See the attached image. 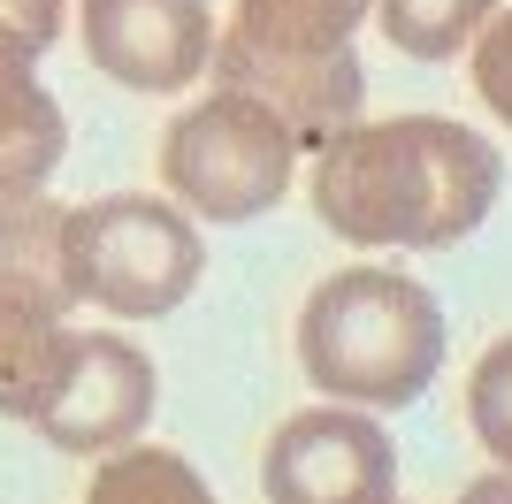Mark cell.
Returning <instances> with one entry per match:
<instances>
[{"mask_svg":"<svg viewBox=\"0 0 512 504\" xmlns=\"http://www.w3.org/2000/svg\"><path fill=\"white\" fill-rule=\"evenodd\" d=\"M505 161L482 130L444 123V115H390V123H352L314 153L306 199L337 245H406L444 252L482 230L497 207Z\"/></svg>","mask_w":512,"mask_h":504,"instance_id":"6da1fadb","label":"cell"},{"mask_svg":"<svg viewBox=\"0 0 512 504\" xmlns=\"http://www.w3.org/2000/svg\"><path fill=\"white\" fill-rule=\"evenodd\" d=\"M299 367L344 405H413L444 367V314L398 268H337L299 314Z\"/></svg>","mask_w":512,"mask_h":504,"instance_id":"7a4b0ae2","label":"cell"},{"mask_svg":"<svg viewBox=\"0 0 512 504\" xmlns=\"http://www.w3.org/2000/svg\"><path fill=\"white\" fill-rule=\"evenodd\" d=\"M62 252H69V291L77 306H107L123 321H161L199 291L207 275V245L169 199L153 191H107L69 207L62 222Z\"/></svg>","mask_w":512,"mask_h":504,"instance_id":"3957f363","label":"cell"},{"mask_svg":"<svg viewBox=\"0 0 512 504\" xmlns=\"http://www.w3.org/2000/svg\"><path fill=\"white\" fill-rule=\"evenodd\" d=\"M69 207L46 191H16L0 199V420L39 413L46 382L69 352V252H62Z\"/></svg>","mask_w":512,"mask_h":504,"instance_id":"277c9868","label":"cell"},{"mask_svg":"<svg viewBox=\"0 0 512 504\" xmlns=\"http://www.w3.org/2000/svg\"><path fill=\"white\" fill-rule=\"evenodd\" d=\"M299 176V138L253 100L214 84L207 100H192L161 138V184L207 222H253L291 191Z\"/></svg>","mask_w":512,"mask_h":504,"instance_id":"5b68a950","label":"cell"},{"mask_svg":"<svg viewBox=\"0 0 512 504\" xmlns=\"http://www.w3.org/2000/svg\"><path fill=\"white\" fill-rule=\"evenodd\" d=\"M153 398H161V382H153V359L130 344V336H107V329H77L69 336L62 367L46 382L39 428L54 451H77V459H107V451H123L138 443V428L153 420Z\"/></svg>","mask_w":512,"mask_h":504,"instance_id":"8992f818","label":"cell"},{"mask_svg":"<svg viewBox=\"0 0 512 504\" xmlns=\"http://www.w3.org/2000/svg\"><path fill=\"white\" fill-rule=\"evenodd\" d=\"M390 482H398V451L352 405L291 413L260 451V497L268 504H390Z\"/></svg>","mask_w":512,"mask_h":504,"instance_id":"52a82bcc","label":"cell"},{"mask_svg":"<svg viewBox=\"0 0 512 504\" xmlns=\"http://www.w3.org/2000/svg\"><path fill=\"white\" fill-rule=\"evenodd\" d=\"M214 84H230V92H253L268 115H276L299 146H329L337 130L360 123L367 107V77H360V54L337 46V54H276V46H253L222 31L214 39Z\"/></svg>","mask_w":512,"mask_h":504,"instance_id":"ba28073f","label":"cell"},{"mask_svg":"<svg viewBox=\"0 0 512 504\" xmlns=\"http://www.w3.org/2000/svg\"><path fill=\"white\" fill-rule=\"evenodd\" d=\"M85 62L130 92H184L214 62L207 0H85Z\"/></svg>","mask_w":512,"mask_h":504,"instance_id":"9c48e42d","label":"cell"},{"mask_svg":"<svg viewBox=\"0 0 512 504\" xmlns=\"http://www.w3.org/2000/svg\"><path fill=\"white\" fill-rule=\"evenodd\" d=\"M39 54L46 46H31L16 23H0V199L39 191L69 146L62 100L39 84Z\"/></svg>","mask_w":512,"mask_h":504,"instance_id":"30bf717a","label":"cell"},{"mask_svg":"<svg viewBox=\"0 0 512 504\" xmlns=\"http://www.w3.org/2000/svg\"><path fill=\"white\" fill-rule=\"evenodd\" d=\"M367 23V0H237L230 31L276 54H337Z\"/></svg>","mask_w":512,"mask_h":504,"instance_id":"8fae6325","label":"cell"},{"mask_svg":"<svg viewBox=\"0 0 512 504\" xmlns=\"http://www.w3.org/2000/svg\"><path fill=\"white\" fill-rule=\"evenodd\" d=\"M85 504H214V489L199 482V466L184 459V451L123 443V451H107V459H100Z\"/></svg>","mask_w":512,"mask_h":504,"instance_id":"7c38bea8","label":"cell"},{"mask_svg":"<svg viewBox=\"0 0 512 504\" xmlns=\"http://www.w3.org/2000/svg\"><path fill=\"white\" fill-rule=\"evenodd\" d=\"M383 39L406 62H451L459 46L482 39V23L497 16V0H367Z\"/></svg>","mask_w":512,"mask_h":504,"instance_id":"4fadbf2b","label":"cell"},{"mask_svg":"<svg viewBox=\"0 0 512 504\" xmlns=\"http://www.w3.org/2000/svg\"><path fill=\"white\" fill-rule=\"evenodd\" d=\"M467 420H474V436H482V451L512 474V336H497L490 352L474 359V375H467Z\"/></svg>","mask_w":512,"mask_h":504,"instance_id":"5bb4252c","label":"cell"},{"mask_svg":"<svg viewBox=\"0 0 512 504\" xmlns=\"http://www.w3.org/2000/svg\"><path fill=\"white\" fill-rule=\"evenodd\" d=\"M474 92H482V107L497 123H512V8L490 16L482 39H474Z\"/></svg>","mask_w":512,"mask_h":504,"instance_id":"9a60e30c","label":"cell"},{"mask_svg":"<svg viewBox=\"0 0 512 504\" xmlns=\"http://www.w3.org/2000/svg\"><path fill=\"white\" fill-rule=\"evenodd\" d=\"M0 23H16L31 46L62 39V0H0Z\"/></svg>","mask_w":512,"mask_h":504,"instance_id":"2e32d148","label":"cell"},{"mask_svg":"<svg viewBox=\"0 0 512 504\" xmlns=\"http://www.w3.org/2000/svg\"><path fill=\"white\" fill-rule=\"evenodd\" d=\"M459 504H512V474L497 466V474H474L467 489H459Z\"/></svg>","mask_w":512,"mask_h":504,"instance_id":"e0dca14e","label":"cell"}]
</instances>
